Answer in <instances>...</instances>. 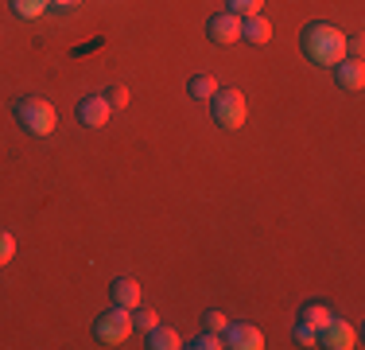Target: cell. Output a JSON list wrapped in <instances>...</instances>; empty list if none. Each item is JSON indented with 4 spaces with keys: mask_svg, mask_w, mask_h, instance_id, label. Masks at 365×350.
<instances>
[{
    "mask_svg": "<svg viewBox=\"0 0 365 350\" xmlns=\"http://www.w3.org/2000/svg\"><path fill=\"white\" fill-rule=\"evenodd\" d=\"M299 47L311 63L319 66H334L346 59V31L334 28V24H307L299 35Z\"/></svg>",
    "mask_w": 365,
    "mask_h": 350,
    "instance_id": "cell-1",
    "label": "cell"
},
{
    "mask_svg": "<svg viewBox=\"0 0 365 350\" xmlns=\"http://www.w3.org/2000/svg\"><path fill=\"white\" fill-rule=\"evenodd\" d=\"M12 113H16V125H20L24 133H31V136H51L55 125H58L51 101H43V98H20L12 105Z\"/></svg>",
    "mask_w": 365,
    "mask_h": 350,
    "instance_id": "cell-2",
    "label": "cell"
},
{
    "mask_svg": "<svg viewBox=\"0 0 365 350\" xmlns=\"http://www.w3.org/2000/svg\"><path fill=\"white\" fill-rule=\"evenodd\" d=\"M210 109H214V125L225 129V133H237L241 125H245L249 117V101L241 90H233V86H225V90H218L210 98Z\"/></svg>",
    "mask_w": 365,
    "mask_h": 350,
    "instance_id": "cell-3",
    "label": "cell"
},
{
    "mask_svg": "<svg viewBox=\"0 0 365 350\" xmlns=\"http://www.w3.org/2000/svg\"><path fill=\"white\" fill-rule=\"evenodd\" d=\"M128 335H133V315H128V308H117V304H113V311H101L98 319H93V339H98L101 346H120Z\"/></svg>",
    "mask_w": 365,
    "mask_h": 350,
    "instance_id": "cell-4",
    "label": "cell"
},
{
    "mask_svg": "<svg viewBox=\"0 0 365 350\" xmlns=\"http://www.w3.org/2000/svg\"><path fill=\"white\" fill-rule=\"evenodd\" d=\"M319 346H327V350H354L358 346V331H354V323H346V319H330L323 331H319Z\"/></svg>",
    "mask_w": 365,
    "mask_h": 350,
    "instance_id": "cell-5",
    "label": "cell"
},
{
    "mask_svg": "<svg viewBox=\"0 0 365 350\" xmlns=\"http://www.w3.org/2000/svg\"><path fill=\"white\" fill-rule=\"evenodd\" d=\"M206 35H210V43H218V47H230V43H237V39H241V16H237V12L210 16V24H206Z\"/></svg>",
    "mask_w": 365,
    "mask_h": 350,
    "instance_id": "cell-6",
    "label": "cell"
},
{
    "mask_svg": "<svg viewBox=\"0 0 365 350\" xmlns=\"http://www.w3.org/2000/svg\"><path fill=\"white\" fill-rule=\"evenodd\" d=\"M222 339L233 350H264V335H260V327H253V323H230L222 331Z\"/></svg>",
    "mask_w": 365,
    "mask_h": 350,
    "instance_id": "cell-7",
    "label": "cell"
},
{
    "mask_svg": "<svg viewBox=\"0 0 365 350\" xmlns=\"http://www.w3.org/2000/svg\"><path fill=\"white\" fill-rule=\"evenodd\" d=\"M109 113H113V105L101 98V94H90V98L78 101V125L101 129V125H109Z\"/></svg>",
    "mask_w": 365,
    "mask_h": 350,
    "instance_id": "cell-8",
    "label": "cell"
},
{
    "mask_svg": "<svg viewBox=\"0 0 365 350\" xmlns=\"http://www.w3.org/2000/svg\"><path fill=\"white\" fill-rule=\"evenodd\" d=\"M330 70H334V82H338V90H342V94H361V86H365L361 59H342V63H334Z\"/></svg>",
    "mask_w": 365,
    "mask_h": 350,
    "instance_id": "cell-9",
    "label": "cell"
},
{
    "mask_svg": "<svg viewBox=\"0 0 365 350\" xmlns=\"http://www.w3.org/2000/svg\"><path fill=\"white\" fill-rule=\"evenodd\" d=\"M109 296H113L117 308H128V311L140 308V284H136L133 276H117V280H113V288H109Z\"/></svg>",
    "mask_w": 365,
    "mask_h": 350,
    "instance_id": "cell-10",
    "label": "cell"
},
{
    "mask_svg": "<svg viewBox=\"0 0 365 350\" xmlns=\"http://www.w3.org/2000/svg\"><path fill=\"white\" fill-rule=\"evenodd\" d=\"M241 39H245V43H257V47H260V43L272 39V24H268L260 12H257V16H245V20H241Z\"/></svg>",
    "mask_w": 365,
    "mask_h": 350,
    "instance_id": "cell-11",
    "label": "cell"
},
{
    "mask_svg": "<svg viewBox=\"0 0 365 350\" xmlns=\"http://www.w3.org/2000/svg\"><path fill=\"white\" fill-rule=\"evenodd\" d=\"M148 350H179L182 346V339H179V331L175 327H163V323H155L152 331H148Z\"/></svg>",
    "mask_w": 365,
    "mask_h": 350,
    "instance_id": "cell-12",
    "label": "cell"
},
{
    "mask_svg": "<svg viewBox=\"0 0 365 350\" xmlns=\"http://www.w3.org/2000/svg\"><path fill=\"white\" fill-rule=\"evenodd\" d=\"M330 319H334V308H330V304H323V300H311V304H303V319H299V323H307V327L323 331Z\"/></svg>",
    "mask_w": 365,
    "mask_h": 350,
    "instance_id": "cell-13",
    "label": "cell"
},
{
    "mask_svg": "<svg viewBox=\"0 0 365 350\" xmlns=\"http://www.w3.org/2000/svg\"><path fill=\"white\" fill-rule=\"evenodd\" d=\"M187 94L190 98H198V101H210L214 94H218V78H210V74H195L187 82Z\"/></svg>",
    "mask_w": 365,
    "mask_h": 350,
    "instance_id": "cell-14",
    "label": "cell"
},
{
    "mask_svg": "<svg viewBox=\"0 0 365 350\" xmlns=\"http://www.w3.org/2000/svg\"><path fill=\"white\" fill-rule=\"evenodd\" d=\"M8 4H12V12L20 16V20H39L51 8V0H8Z\"/></svg>",
    "mask_w": 365,
    "mask_h": 350,
    "instance_id": "cell-15",
    "label": "cell"
},
{
    "mask_svg": "<svg viewBox=\"0 0 365 350\" xmlns=\"http://www.w3.org/2000/svg\"><path fill=\"white\" fill-rule=\"evenodd\" d=\"M187 346H190V350H218V346H225V339L218 335V331H202V335L190 339Z\"/></svg>",
    "mask_w": 365,
    "mask_h": 350,
    "instance_id": "cell-16",
    "label": "cell"
},
{
    "mask_svg": "<svg viewBox=\"0 0 365 350\" xmlns=\"http://www.w3.org/2000/svg\"><path fill=\"white\" fill-rule=\"evenodd\" d=\"M260 8H264V0H230V12H237L241 20H245V16H257Z\"/></svg>",
    "mask_w": 365,
    "mask_h": 350,
    "instance_id": "cell-17",
    "label": "cell"
},
{
    "mask_svg": "<svg viewBox=\"0 0 365 350\" xmlns=\"http://www.w3.org/2000/svg\"><path fill=\"white\" fill-rule=\"evenodd\" d=\"M128 98H133V94H128V86H109V90H106V101L113 105V109H125Z\"/></svg>",
    "mask_w": 365,
    "mask_h": 350,
    "instance_id": "cell-18",
    "label": "cell"
},
{
    "mask_svg": "<svg viewBox=\"0 0 365 350\" xmlns=\"http://www.w3.org/2000/svg\"><path fill=\"white\" fill-rule=\"evenodd\" d=\"M295 343L299 346H319V331L307 327V323H295Z\"/></svg>",
    "mask_w": 365,
    "mask_h": 350,
    "instance_id": "cell-19",
    "label": "cell"
},
{
    "mask_svg": "<svg viewBox=\"0 0 365 350\" xmlns=\"http://www.w3.org/2000/svg\"><path fill=\"white\" fill-rule=\"evenodd\" d=\"M202 327H206V331H218V335H222V331L230 327V319H225V311L210 308V311H206V319H202Z\"/></svg>",
    "mask_w": 365,
    "mask_h": 350,
    "instance_id": "cell-20",
    "label": "cell"
},
{
    "mask_svg": "<svg viewBox=\"0 0 365 350\" xmlns=\"http://www.w3.org/2000/svg\"><path fill=\"white\" fill-rule=\"evenodd\" d=\"M12 257H16V238L8 230H0V269H4Z\"/></svg>",
    "mask_w": 365,
    "mask_h": 350,
    "instance_id": "cell-21",
    "label": "cell"
},
{
    "mask_svg": "<svg viewBox=\"0 0 365 350\" xmlns=\"http://www.w3.org/2000/svg\"><path fill=\"white\" fill-rule=\"evenodd\" d=\"M155 323H160V319H155V311H136L133 315V331H144V335L155 327Z\"/></svg>",
    "mask_w": 365,
    "mask_h": 350,
    "instance_id": "cell-22",
    "label": "cell"
},
{
    "mask_svg": "<svg viewBox=\"0 0 365 350\" xmlns=\"http://www.w3.org/2000/svg\"><path fill=\"white\" fill-rule=\"evenodd\" d=\"M78 4H82V0H51V8H58V12H71Z\"/></svg>",
    "mask_w": 365,
    "mask_h": 350,
    "instance_id": "cell-23",
    "label": "cell"
}]
</instances>
